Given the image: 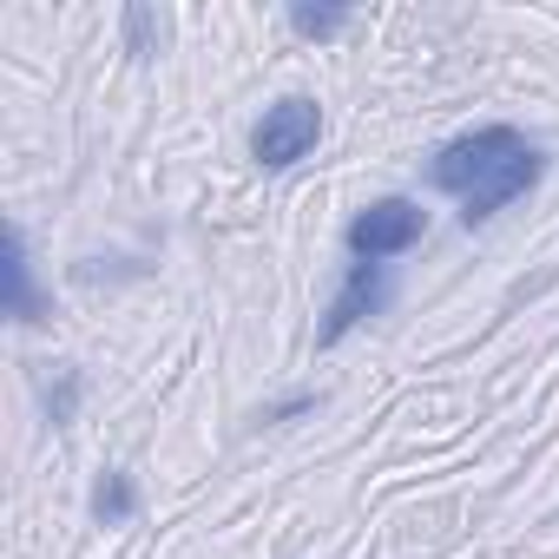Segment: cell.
Here are the masks:
<instances>
[{"label":"cell","instance_id":"obj_2","mask_svg":"<svg viewBox=\"0 0 559 559\" xmlns=\"http://www.w3.org/2000/svg\"><path fill=\"white\" fill-rule=\"evenodd\" d=\"M428 237V211L415 198H376L362 204L349 224H343V243H349V263H389L402 250H415Z\"/></svg>","mask_w":559,"mask_h":559},{"label":"cell","instance_id":"obj_1","mask_svg":"<svg viewBox=\"0 0 559 559\" xmlns=\"http://www.w3.org/2000/svg\"><path fill=\"white\" fill-rule=\"evenodd\" d=\"M539 178H546V152L520 126H500V119L448 139V145H435V158H428V185L461 204V224L467 230L487 224V217H500Z\"/></svg>","mask_w":559,"mask_h":559},{"label":"cell","instance_id":"obj_6","mask_svg":"<svg viewBox=\"0 0 559 559\" xmlns=\"http://www.w3.org/2000/svg\"><path fill=\"white\" fill-rule=\"evenodd\" d=\"M132 513H139V487H132V474L106 467V474H99V487H93V520H106V526H126Z\"/></svg>","mask_w":559,"mask_h":559},{"label":"cell","instance_id":"obj_4","mask_svg":"<svg viewBox=\"0 0 559 559\" xmlns=\"http://www.w3.org/2000/svg\"><path fill=\"white\" fill-rule=\"evenodd\" d=\"M389 297H395L389 263H349V270L336 276V290H330L323 323H317V349H336L343 336H356L369 317H382V310H389Z\"/></svg>","mask_w":559,"mask_h":559},{"label":"cell","instance_id":"obj_5","mask_svg":"<svg viewBox=\"0 0 559 559\" xmlns=\"http://www.w3.org/2000/svg\"><path fill=\"white\" fill-rule=\"evenodd\" d=\"M8 317L21 330L47 323V297H40V276H34V250H27V230L8 224Z\"/></svg>","mask_w":559,"mask_h":559},{"label":"cell","instance_id":"obj_7","mask_svg":"<svg viewBox=\"0 0 559 559\" xmlns=\"http://www.w3.org/2000/svg\"><path fill=\"white\" fill-rule=\"evenodd\" d=\"M80 395H86V376H80V369L60 362L53 376H40V402H47V421H53V428H67V421L80 415Z\"/></svg>","mask_w":559,"mask_h":559},{"label":"cell","instance_id":"obj_9","mask_svg":"<svg viewBox=\"0 0 559 559\" xmlns=\"http://www.w3.org/2000/svg\"><path fill=\"white\" fill-rule=\"evenodd\" d=\"M165 47V21L152 14V8H126V53H158Z\"/></svg>","mask_w":559,"mask_h":559},{"label":"cell","instance_id":"obj_8","mask_svg":"<svg viewBox=\"0 0 559 559\" xmlns=\"http://www.w3.org/2000/svg\"><path fill=\"white\" fill-rule=\"evenodd\" d=\"M349 21H356L349 8H290V34H304V40H336Z\"/></svg>","mask_w":559,"mask_h":559},{"label":"cell","instance_id":"obj_10","mask_svg":"<svg viewBox=\"0 0 559 559\" xmlns=\"http://www.w3.org/2000/svg\"><path fill=\"white\" fill-rule=\"evenodd\" d=\"M317 408V389H297V395H276L257 421H297V415H310Z\"/></svg>","mask_w":559,"mask_h":559},{"label":"cell","instance_id":"obj_3","mask_svg":"<svg viewBox=\"0 0 559 559\" xmlns=\"http://www.w3.org/2000/svg\"><path fill=\"white\" fill-rule=\"evenodd\" d=\"M317 145H323V106L304 99V93L263 106V119H257V132H250V158H257L263 171H290V165H304Z\"/></svg>","mask_w":559,"mask_h":559}]
</instances>
